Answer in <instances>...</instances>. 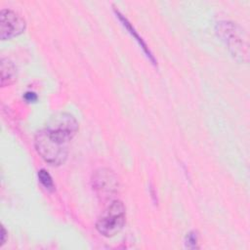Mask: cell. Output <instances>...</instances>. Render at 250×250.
I'll use <instances>...</instances> for the list:
<instances>
[{"label":"cell","mask_w":250,"mask_h":250,"mask_svg":"<svg viewBox=\"0 0 250 250\" xmlns=\"http://www.w3.org/2000/svg\"><path fill=\"white\" fill-rule=\"evenodd\" d=\"M239 31L240 29L233 22L221 21L217 23V33L226 42L232 56L243 60V57L246 56V45Z\"/></svg>","instance_id":"5b68a950"},{"label":"cell","mask_w":250,"mask_h":250,"mask_svg":"<svg viewBox=\"0 0 250 250\" xmlns=\"http://www.w3.org/2000/svg\"><path fill=\"white\" fill-rule=\"evenodd\" d=\"M26 27L25 20L11 9H2L0 12V38L12 39L21 34Z\"/></svg>","instance_id":"8992f818"},{"label":"cell","mask_w":250,"mask_h":250,"mask_svg":"<svg viewBox=\"0 0 250 250\" xmlns=\"http://www.w3.org/2000/svg\"><path fill=\"white\" fill-rule=\"evenodd\" d=\"M6 237H7V231L4 228V226H1V242H0V247H2L4 245V243L6 242Z\"/></svg>","instance_id":"7c38bea8"},{"label":"cell","mask_w":250,"mask_h":250,"mask_svg":"<svg viewBox=\"0 0 250 250\" xmlns=\"http://www.w3.org/2000/svg\"><path fill=\"white\" fill-rule=\"evenodd\" d=\"M186 245L190 249L198 248L197 246V234L195 231H190L186 236Z\"/></svg>","instance_id":"30bf717a"},{"label":"cell","mask_w":250,"mask_h":250,"mask_svg":"<svg viewBox=\"0 0 250 250\" xmlns=\"http://www.w3.org/2000/svg\"><path fill=\"white\" fill-rule=\"evenodd\" d=\"M38 179H39V182L43 185V187L47 190L53 191L55 189V185H54L53 179H52L51 175L45 169H41L38 171Z\"/></svg>","instance_id":"9c48e42d"},{"label":"cell","mask_w":250,"mask_h":250,"mask_svg":"<svg viewBox=\"0 0 250 250\" xmlns=\"http://www.w3.org/2000/svg\"><path fill=\"white\" fill-rule=\"evenodd\" d=\"M57 138L69 143L79 129L78 121L68 112H57L51 116L46 127Z\"/></svg>","instance_id":"277c9868"},{"label":"cell","mask_w":250,"mask_h":250,"mask_svg":"<svg viewBox=\"0 0 250 250\" xmlns=\"http://www.w3.org/2000/svg\"><path fill=\"white\" fill-rule=\"evenodd\" d=\"M34 146L39 156L50 165L60 166L67 159L68 143L57 138L46 128L35 134Z\"/></svg>","instance_id":"6da1fadb"},{"label":"cell","mask_w":250,"mask_h":250,"mask_svg":"<svg viewBox=\"0 0 250 250\" xmlns=\"http://www.w3.org/2000/svg\"><path fill=\"white\" fill-rule=\"evenodd\" d=\"M93 190L102 200L113 197L119 189V182L115 173L108 168L97 169L91 178Z\"/></svg>","instance_id":"3957f363"},{"label":"cell","mask_w":250,"mask_h":250,"mask_svg":"<svg viewBox=\"0 0 250 250\" xmlns=\"http://www.w3.org/2000/svg\"><path fill=\"white\" fill-rule=\"evenodd\" d=\"M126 221V208L121 200H112L96 222V229L105 237L119 233Z\"/></svg>","instance_id":"7a4b0ae2"},{"label":"cell","mask_w":250,"mask_h":250,"mask_svg":"<svg viewBox=\"0 0 250 250\" xmlns=\"http://www.w3.org/2000/svg\"><path fill=\"white\" fill-rule=\"evenodd\" d=\"M114 13L116 14V16L119 18V20H120V21L122 22V24L125 26V28L130 32V34L133 36V37H135L136 38V40L138 41V43H139V45L142 47V49L144 50V52L146 53V57L151 61V62L153 63V64H155V62H156V61H155V59H154V56L152 55V53L149 51V49H148V47H147V45L146 44V42L143 40V38L137 33V31H136V29L133 27V25L130 23V21L118 11V10H116V9H114Z\"/></svg>","instance_id":"ba28073f"},{"label":"cell","mask_w":250,"mask_h":250,"mask_svg":"<svg viewBox=\"0 0 250 250\" xmlns=\"http://www.w3.org/2000/svg\"><path fill=\"white\" fill-rule=\"evenodd\" d=\"M24 99L27 101V102H35L36 99H37V96L35 93L33 92H26L24 94Z\"/></svg>","instance_id":"8fae6325"},{"label":"cell","mask_w":250,"mask_h":250,"mask_svg":"<svg viewBox=\"0 0 250 250\" xmlns=\"http://www.w3.org/2000/svg\"><path fill=\"white\" fill-rule=\"evenodd\" d=\"M1 86L7 87L12 85L18 77V71L15 63L8 58H2L0 62Z\"/></svg>","instance_id":"52a82bcc"}]
</instances>
